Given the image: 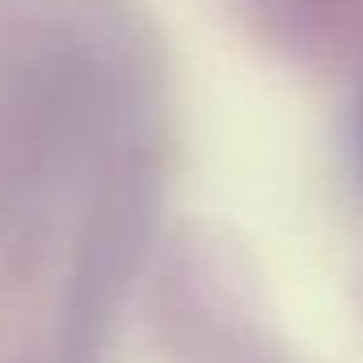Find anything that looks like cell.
I'll return each mask as SVG.
<instances>
[{"instance_id":"cell-1","label":"cell","mask_w":363,"mask_h":363,"mask_svg":"<svg viewBox=\"0 0 363 363\" xmlns=\"http://www.w3.org/2000/svg\"><path fill=\"white\" fill-rule=\"evenodd\" d=\"M359 152H363V114H359Z\"/></svg>"}]
</instances>
